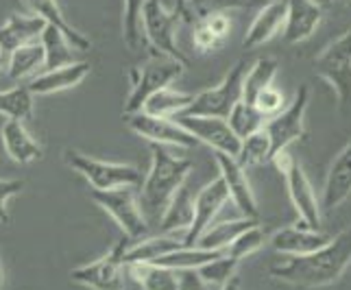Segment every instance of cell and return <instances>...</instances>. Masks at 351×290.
Listing matches in <instances>:
<instances>
[{"instance_id": "cell-1", "label": "cell", "mask_w": 351, "mask_h": 290, "mask_svg": "<svg viewBox=\"0 0 351 290\" xmlns=\"http://www.w3.org/2000/svg\"><path fill=\"white\" fill-rule=\"evenodd\" d=\"M351 264V225L338 232L328 245L310 256H290L269 269L273 280L299 288L332 286Z\"/></svg>"}, {"instance_id": "cell-2", "label": "cell", "mask_w": 351, "mask_h": 290, "mask_svg": "<svg viewBox=\"0 0 351 290\" xmlns=\"http://www.w3.org/2000/svg\"><path fill=\"white\" fill-rule=\"evenodd\" d=\"M151 153V171L142 181L138 201L149 225H160L175 195L186 186L192 162L188 157L168 153L160 144H153Z\"/></svg>"}, {"instance_id": "cell-3", "label": "cell", "mask_w": 351, "mask_h": 290, "mask_svg": "<svg viewBox=\"0 0 351 290\" xmlns=\"http://www.w3.org/2000/svg\"><path fill=\"white\" fill-rule=\"evenodd\" d=\"M186 66L188 64H181L177 59L162 55V53H153L144 64L133 66L129 70L131 90L125 101L123 114L131 116V114L142 112L144 103H147L153 94L171 88V83L181 77V72L186 70Z\"/></svg>"}, {"instance_id": "cell-4", "label": "cell", "mask_w": 351, "mask_h": 290, "mask_svg": "<svg viewBox=\"0 0 351 290\" xmlns=\"http://www.w3.org/2000/svg\"><path fill=\"white\" fill-rule=\"evenodd\" d=\"M66 164L92 186V190H114V188H138L142 186V173L131 164H118V162H105L96 160L81 151L68 149L64 153Z\"/></svg>"}, {"instance_id": "cell-5", "label": "cell", "mask_w": 351, "mask_h": 290, "mask_svg": "<svg viewBox=\"0 0 351 290\" xmlns=\"http://www.w3.org/2000/svg\"><path fill=\"white\" fill-rule=\"evenodd\" d=\"M314 72L330 83L343 112H351V31H345L314 59Z\"/></svg>"}, {"instance_id": "cell-6", "label": "cell", "mask_w": 351, "mask_h": 290, "mask_svg": "<svg viewBox=\"0 0 351 290\" xmlns=\"http://www.w3.org/2000/svg\"><path fill=\"white\" fill-rule=\"evenodd\" d=\"M92 201L99 205L103 212H107L114 219V223L123 229V234L131 240H142L149 232V221L144 219L138 192L136 188H114V190H92Z\"/></svg>"}, {"instance_id": "cell-7", "label": "cell", "mask_w": 351, "mask_h": 290, "mask_svg": "<svg viewBox=\"0 0 351 290\" xmlns=\"http://www.w3.org/2000/svg\"><path fill=\"white\" fill-rule=\"evenodd\" d=\"M273 162L277 164V168H280L286 179L288 197L295 205V212L299 214L301 225L321 232V203L317 199V192H314L306 171H304V166H301L295 160V155L288 151L280 153Z\"/></svg>"}, {"instance_id": "cell-8", "label": "cell", "mask_w": 351, "mask_h": 290, "mask_svg": "<svg viewBox=\"0 0 351 290\" xmlns=\"http://www.w3.org/2000/svg\"><path fill=\"white\" fill-rule=\"evenodd\" d=\"M247 77V62L240 59L236 66L225 75L219 86L201 90L195 94V101L190 103L181 116H210V118H227L234 105L242 99V83ZM179 116V114H177Z\"/></svg>"}, {"instance_id": "cell-9", "label": "cell", "mask_w": 351, "mask_h": 290, "mask_svg": "<svg viewBox=\"0 0 351 290\" xmlns=\"http://www.w3.org/2000/svg\"><path fill=\"white\" fill-rule=\"evenodd\" d=\"M181 14L179 9H168L164 0H144L142 9V31L149 40L153 53H162L177 59L181 64H188L184 53L177 48V27Z\"/></svg>"}, {"instance_id": "cell-10", "label": "cell", "mask_w": 351, "mask_h": 290, "mask_svg": "<svg viewBox=\"0 0 351 290\" xmlns=\"http://www.w3.org/2000/svg\"><path fill=\"white\" fill-rule=\"evenodd\" d=\"M131 240L123 236L103 258L70 271V280L90 290H123V271L127 269L125 253Z\"/></svg>"}, {"instance_id": "cell-11", "label": "cell", "mask_w": 351, "mask_h": 290, "mask_svg": "<svg viewBox=\"0 0 351 290\" xmlns=\"http://www.w3.org/2000/svg\"><path fill=\"white\" fill-rule=\"evenodd\" d=\"M308 103H310V88L304 83V86H299L293 103H290L286 110H282L277 116L266 120L264 131L269 134L271 144H273V160L280 153L288 151L290 144H295L297 140L304 138Z\"/></svg>"}, {"instance_id": "cell-12", "label": "cell", "mask_w": 351, "mask_h": 290, "mask_svg": "<svg viewBox=\"0 0 351 290\" xmlns=\"http://www.w3.org/2000/svg\"><path fill=\"white\" fill-rule=\"evenodd\" d=\"M173 120L184 127L197 142H203L214 151L238 157L242 140L229 127L227 118H210V116H175Z\"/></svg>"}, {"instance_id": "cell-13", "label": "cell", "mask_w": 351, "mask_h": 290, "mask_svg": "<svg viewBox=\"0 0 351 290\" xmlns=\"http://www.w3.org/2000/svg\"><path fill=\"white\" fill-rule=\"evenodd\" d=\"M127 127L142 140H149L151 144L160 147H177V149H192L197 140L181 127L173 118H157L144 112L125 116Z\"/></svg>"}, {"instance_id": "cell-14", "label": "cell", "mask_w": 351, "mask_h": 290, "mask_svg": "<svg viewBox=\"0 0 351 290\" xmlns=\"http://www.w3.org/2000/svg\"><path fill=\"white\" fill-rule=\"evenodd\" d=\"M229 199H232V197H229V190H227L221 175L216 179H212L208 186H203L199 190V195L195 197V219H192V225H190V229L184 236L186 247H197L199 245L201 236L214 225L216 214L225 208V203Z\"/></svg>"}, {"instance_id": "cell-15", "label": "cell", "mask_w": 351, "mask_h": 290, "mask_svg": "<svg viewBox=\"0 0 351 290\" xmlns=\"http://www.w3.org/2000/svg\"><path fill=\"white\" fill-rule=\"evenodd\" d=\"M214 160H216V164H219L221 177H223L225 186L229 190V197H232V201L236 203V208L242 212V216L258 221V216H260L258 199H256V195H253L251 181L245 173V168L238 164L236 157L219 153V151H214Z\"/></svg>"}, {"instance_id": "cell-16", "label": "cell", "mask_w": 351, "mask_h": 290, "mask_svg": "<svg viewBox=\"0 0 351 290\" xmlns=\"http://www.w3.org/2000/svg\"><path fill=\"white\" fill-rule=\"evenodd\" d=\"M323 20V7L314 0H286L284 38L288 44L306 42Z\"/></svg>"}, {"instance_id": "cell-17", "label": "cell", "mask_w": 351, "mask_h": 290, "mask_svg": "<svg viewBox=\"0 0 351 290\" xmlns=\"http://www.w3.org/2000/svg\"><path fill=\"white\" fill-rule=\"evenodd\" d=\"M351 197V140L334 157V162L325 177L321 208L334 210Z\"/></svg>"}, {"instance_id": "cell-18", "label": "cell", "mask_w": 351, "mask_h": 290, "mask_svg": "<svg viewBox=\"0 0 351 290\" xmlns=\"http://www.w3.org/2000/svg\"><path fill=\"white\" fill-rule=\"evenodd\" d=\"M330 236H325L323 232L317 229H308L304 225H295V227H284L277 229L271 236V245L275 251L284 253V256H310V253L319 251L330 243Z\"/></svg>"}, {"instance_id": "cell-19", "label": "cell", "mask_w": 351, "mask_h": 290, "mask_svg": "<svg viewBox=\"0 0 351 290\" xmlns=\"http://www.w3.org/2000/svg\"><path fill=\"white\" fill-rule=\"evenodd\" d=\"M90 70H92V66L88 62H75V64H68V66L55 68V70H44L40 75H35L27 86L35 96L57 94V92H64L70 88H77L79 83L86 81Z\"/></svg>"}, {"instance_id": "cell-20", "label": "cell", "mask_w": 351, "mask_h": 290, "mask_svg": "<svg viewBox=\"0 0 351 290\" xmlns=\"http://www.w3.org/2000/svg\"><path fill=\"white\" fill-rule=\"evenodd\" d=\"M286 24V0H271L253 18L251 27L247 29L242 46L245 48H258L266 42H271Z\"/></svg>"}, {"instance_id": "cell-21", "label": "cell", "mask_w": 351, "mask_h": 290, "mask_svg": "<svg viewBox=\"0 0 351 290\" xmlns=\"http://www.w3.org/2000/svg\"><path fill=\"white\" fill-rule=\"evenodd\" d=\"M46 22L38 16H20L14 14L0 27V51L5 55L16 53L18 48L40 42Z\"/></svg>"}, {"instance_id": "cell-22", "label": "cell", "mask_w": 351, "mask_h": 290, "mask_svg": "<svg viewBox=\"0 0 351 290\" xmlns=\"http://www.w3.org/2000/svg\"><path fill=\"white\" fill-rule=\"evenodd\" d=\"M181 247H186L184 236L177 234H162V236H153V238H142L136 245H129L125 253V264H155L162 258L171 256V253L179 251Z\"/></svg>"}, {"instance_id": "cell-23", "label": "cell", "mask_w": 351, "mask_h": 290, "mask_svg": "<svg viewBox=\"0 0 351 290\" xmlns=\"http://www.w3.org/2000/svg\"><path fill=\"white\" fill-rule=\"evenodd\" d=\"M0 138H3V147L7 155L16 164H31L42 157V147L33 140L29 134V129L24 127V123L18 120H7L0 129Z\"/></svg>"}, {"instance_id": "cell-24", "label": "cell", "mask_w": 351, "mask_h": 290, "mask_svg": "<svg viewBox=\"0 0 351 290\" xmlns=\"http://www.w3.org/2000/svg\"><path fill=\"white\" fill-rule=\"evenodd\" d=\"M24 5H27L35 16L42 18L46 24H53L59 31H62L66 38L70 40L72 48H77V51H90L92 48V42L90 38H86L83 33H79L75 27H70L68 20L64 18V11L59 7L57 0H22Z\"/></svg>"}, {"instance_id": "cell-25", "label": "cell", "mask_w": 351, "mask_h": 290, "mask_svg": "<svg viewBox=\"0 0 351 290\" xmlns=\"http://www.w3.org/2000/svg\"><path fill=\"white\" fill-rule=\"evenodd\" d=\"M258 5L264 7L266 0H184L177 5V9L184 20L199 22L210 14H227L232 9H249Z\"/></svg>"}, {"instance_id": "cell-26", "label": "cell", "mask_w": 351, "mask_h": 290, "mask_svg": "<svg viewBox=\"0 0 351 290\" xmlns=\"http://www.w3.org/2000/svg\"><path fill=\"white\" fill-rule=\"evenodd\" d=\"M192 219H195V199H192L190 190L184 186L181 188L173 203L168 205V210L164 214V219L160 223V232L162 234H177L181 232L186 236V232L192 225Z\"/></svg>"}, {"instance_id": "cell-27", "label": "cell", "mask_w": 351, "mask_h": 290, "mask_svg": "<svg viewBox=\"0 0 351 290\" xmlns=\"http://www.w3.org/2000/svg\"><path fill=\"white\" fill-rule=\"evenodd\" d=\"M129 275L136 280L142 290H177L179 275L177 271L162 267V264H129Z\"/></svg>"}, {"instance_id": "cell-28", "label": "cell", "mask_w": 351, "mask_h": 290, "mask_svg": "<svg viewBox=\"0 0 351 290\" xmlns=\"http://www.w3.org/2000/svg\"><path fill=\"white\" fill-rule=\"evenodd\" d=\"M253 225H258V221L256 219H247V216H242V219H238V221L214 223L208 232L201 236L197 247L210 249V251H225L229 245L234 243V240H238V236H242Z\"/></svg>"}, {"instance_id": "cell-29", "label": "cell", "mask_w": 351, "mask_h": 290, "mask_svg": "<svg viewBox=\"0 0 351 290\" xmlns=\"http://www.w3.org/2000/svg\"><path fill=\"white\" fill-rule=\"evenodd\" d=\"M40 42L44 46V55H46L44 70H55L68 64H75V53H72L70 40L57 27H53V24H46Z\"/></svg>"}, {"instance_id": "cell-30", "label": "cell", "mask_w": 351, "mask_h": 290, "mask_svg": "<svg viewBox=\"0 0 351 290\" xmlns=\"http://www.w3.org/2000/svg\"><path fill=\"white\" fill-rule=\"evenodd\" d=\"M223 256H227V251H210L203 247H181L179 251L162 258L155 264H162V267H168L177 273H184V271H199L205 264H210Z\"/></svg>"}, {"instance_id": "cell-31", "label": "cell", "mask_w": 351, "mask_h": 290, "mask_svg": "<svg viewBox=\"0 0 351 290\" xmlns=\"http://www.w3.org/2000/svg\"><path fill=\"white\" fill-rule=\"evenodd\" d=\"M44 62H46V55H44L42 42L22 46V48H18L16 53L9 55L7 75H9L11 81H22L27 77H33L40 68H44Z\"/></svg>"}, {"instance_id": "cell-32", "label": "cell", "mask_w": 351, "mask_h": 290, "mask_svg": "<svg viewBox=\"0 0 351 290\" xmlns=\"http://www.w3.org/2000/svg\"><path fill=\"white\" fill-rule=\"evenodd\" d=\"M192 101H195V94H186V92H177L173 88H166L162 92L153 94L151 99L144 103L142 112L149 116H157V118H175L177 114L186 112Z\"/></svg>"}, {"instance_id": "cell-33", "label": "cell", "mask_w": 351, "mask_h": 290, "mask_svg": "<svg viewBox=\"0 0 351 290\" xmlns=\"http://www.w3.org/2000/svg\"><path fill=\"white\" fill-rule=\"evenodd\" d=\"M33 103L35 94L29 86H16L11 90L0 92V114L7 120H18V123H31L33 120Z\"/></svg>"}, {"instance_id": "cell-34", "label": "cell", "mask_w": 351, "mask_h": 290, "mask_svg": "<svg viewBox=\"0 0 351 290\" xmlns=\"http://www.w3.org/2000/svg\"><path fill=\"white\" fill-rule=\"evenodd\" d=\"M277 59L273 57H260L256 64L247 70L245 83H242V99L253 103L258 99V94L266 88L273 86V79L277 75Z\"/></svg>"}, {"instance_id": "cell-35", "label": "cell", "mask_w": 351, "mask_h": 290, "mask_svg": "<svg viewBox=\"0 0 351 290\" xmlns=\"http://www.w3.org/2000/svg\"><path fill=\"white\" fill-rule=\"evenodd\" d=\"M227 123L229 127L234 129V134L240 138V140H245L253 134H258L260 129H264V116L262 112L258 110L256 105L245 101V99H240L236 105H234V110L229 112L227 116Z\"/></svg>"}, {"instance_id": "cell-36", "label": "cell", "mask_w": 351, "mask_h": 290, "mask_svg": "<svg viewBox=\"0 0 351 290\" xmlns=\"http://www.w3.org/2000/svg\"><path fill=\"white\" fill-rule=\"evenodd\" d=\"M236 160L242 168L273 162V144H271L269 134H266L264 129H260L258 134L242 140V147H240V153Z\"/></svg>"}, {"instance_id": "cell-37", "label": "cell", "mask_w": 351, "mask_h": 290, "mask_svg": "<svg viewBox=\"0 0 351 290\" xmlns=\"http://www.w3.org/2000/svg\"><path fill=\"white\" fill-rule=\"evenodd\" d=\"M264 243H266V232L258 223V225H253L251 229H247L242 236H238V240H234V243L229 245L225 251H227L229 258L242 262L245 258L253 256V253H258L264 247Z\"/></svg>"}, {"instance_id": "cell-38", "label": "cell", "mask_w": 351, "mask_h": 290, "mask_svg": "<svg viewBox=\"0 0 351 290\" xmlns=\"http://www.w3.org/2000/svg\"><path fill=\"white\" fill-rule=\"evenodd\" d=\"M142 9L144 0H125V18H123V35L131 51H138L142 44Z\"/></svg>"}, {"instance_id": "cell-39", "label": "cell", "mask_w": 351, "mask_h": 290, "mask_svg": "<svg viewBox=\"0 0 351 290\" xmlns=\"http://www.w3.org/2000/svg\"><path fill=\"white\" fill-rule=\"evenodd\" d=\"M238 260L229 258V256H223L219 260H214L210 264H205V267H201L197 273L201 275V280L208 284V286H216L221 288L225 286L232 277H236V269H238Z\"/></svg>"}, {"instance_id": "cell-40", "label": "cell", "mask_w": 351, "mask_h": 290, "mask_svg": "<svg viewBox=\"0 0 351 290\" xmlns=\"http://www.w3.org/2000/svg\"><path fill=\"white\" fill-rule=\"evenodd\" d=\"M192 42H195L199 53H214V51H219V48L225 44V40H221L219 35H216L203 20L195 22V31H192Z\"/></svg>"}, {"instance_id": "cell-41", "label": "cell", "mask_w": 351, "mask_h": 290, "mask_svg": "<svg viewBox=\"0 0 351 290\" xmlns=\"http://www.w3.org/2000/svg\"><path fill=\"white\" fill-rule=\"evenodd\" d=\"M253 105L262 112L264 118H273L284 110V94L277 88H266L264 92L258 94V99L253 101Z\"/></svg>"}, {"instance_id": "cell-42", "label": "cell", "mask_w": 351, "mask_h": 290, "mask_svg": "<svg viewBox=\"0 0 351 290\" xmlns=\"http://www.w3.org/2000/svg\"><path fill=\"white\" fill-rule=\"evenodd\" d=\"M22 188H24L22 179H0V225H9L11 216H9L7 203H9V199L20 195Z\"/></svg>"}, {"instance_id": "cell-43", "label": "cell", "mask_w": 351, "mask_h": 290, "mask_svg": "<svg viewBox=\"0 0 351 290\" xmlns=\"http://www.w3.org/2000/svg\"><path fill=\"white\" fill-rule=\"evenodd\" d=\"M201 20L208 24V27L219 35L221 40H227L229 33H232V18H229L227 14H210Z\"/></svg>"}, {"instance_id": "cell-44", "label": "cell", "mask_w": 351, "mask_h": 290, "mask_svg": "<svg viewBox=\"0 0 351 290\" xmlns=\"http://www.w3.org/2000/svg\"><path fill=\"white\" fill-rule=\"evenodd\" d=\"M177 290H210V286L201 280V275L197 271H184L179 275Z\"/></svg>"}, {"instance_id": "cell-45", "label": "cell", "mask_w": 351, "mask_h": 290, "mask_svg": "<svg viewBox=\"0 0 351 290\" xmlns=\"http://www.w3.org/2000/svg\"><path fill=\"white\" fill-rule=\"evenodd\" d=\"M219 290H240V277L236 275V277H232L225 286H221Z\"/></svg>"}, {"instance_id": "cell-46", "label": "cell", "mask_w": 351, "mask_h": 290, "mask_svg": "<svg viewBox=\"0 0 351 290\" xmlns=\"http://www.w3.org/2000/svg\"><path fill=\"white\" fill-rule=\"evenodd\" d=\"M5 286V264H3V258H0V290Z\"/></svg>"}, {"instance_id": "cell-47", "label": "cell", "mask_w": 351, "mask_h": 290, "mask_svg": "<svg viewBox=\"0 0 351 290\" xmlns=\"http://www.w3.org/2000/svg\"><path fill=\"white\" fill-rule=\"evenodd\" d=\"M314 3H319V5H321V7L325 9V7H330V5L334 3V0H314Z\"/></svg>"}, {"instance_id": "cell-48", "label": "cell", "mask_w": 351, "mask_h": 290, "mask_svg": "<svg viewBox=\"0 0 351 290\" xmlns=\"http://www.w3.org/2000/svg\"><path fill=\"white\" fill-rule=\"evenodd\" d=\"M5 57H7V55H5L3 51H0V68H3V66L7 64V62H5Z\"/></svg>"}, {"instance_id": "cell-49", "label": "cell", "mask_w": 351, "mask_h": 290, "mask_svg": "<svg viewBox=\"0 0 351 290\" xmlns=\"http://www.w3.org/2000/svg\"><path fill=\"white\" fill-rule=\"evenodd\" d=\"M179 3H184V0H177V5H179Z\"/></svg>"}, {"instance_id": "cell-50", "label": "cell", "mask_w": 351, "mask_h": 290, "mask_svg": "<svg viewBox=\"0 0 351 290\" xmlns=\"http://www.w3.org/2000/svg\"><path fill=\"white\" fill-rule=\"evenodd\" d=\"M347 3H349V5H351V0H347Z\"/></svg>"}]
</instances>
